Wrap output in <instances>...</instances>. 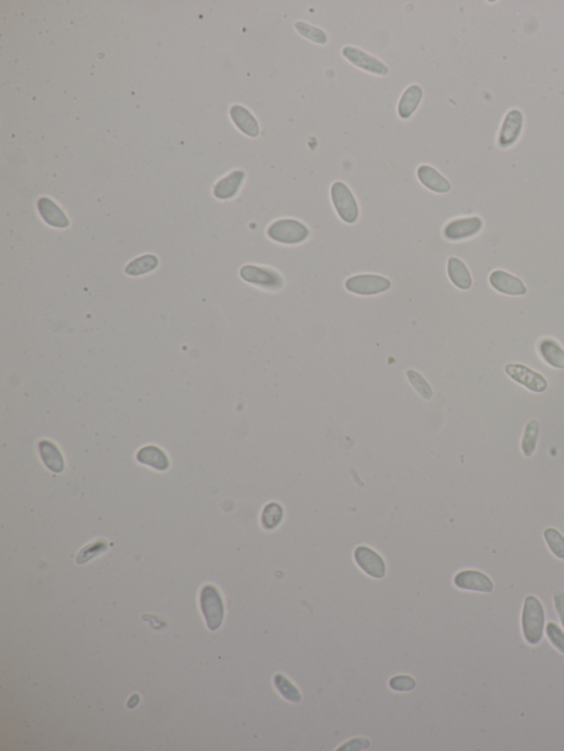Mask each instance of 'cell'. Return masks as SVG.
<instances>
[{"instance_id":"6da1fadb","label":"cell","mask_w":564,"mask_h":751,"mask_svg":"<svg viewBox=\"0 0 564 751\" xmlns=\"http://www.w3.org/2000/svg\"><path fill=\"white\" fill-rule=\"evenodd\" d=\"M521 627L527 643L530 645L540 643L546 627V614L541 602L534 595H529L525 598Z\"/></svg>"},{"instance_id":"7a4b0ae2","label":"cell","mask_w":564,"mask_h":751,"mask_svg":"<svg viewBox=\"0 0 564 751\" xmlns=\"http://www.w3.org/2000/svg\"><path fill=\"white\" fill-rule=\"evenodd\" d=\"M310 228L296 218H280L267 228V236L275 243L299 245L310 237Z\"/></svg>"},{"instance_id":"3957f363","label":"cell","mask_w":564,"mask_h":751,"mask_svg":"<svg viewBox=\"0 0 564 751\" xmlns=\"http://www.w3.org/2000/svg\"><path fill=\"white\" fill-rule=\"evenodd\" d=\"M331 200L337 215L344 223H356L360 217V206L349 185L343 181H335L331 185Z\"/></svg>"},{"instance_id":"277c9868","label":"cell","mask_w":564,"mask_h":751,"mask_svg":"<svg viewBox=\"0 0 564 751\" xmlns=\"http://www.w3.org/2000/svg\"><path fill=\"white\" fill-rule=\"evenodd\" d=\"M341 54L355 68H360L367 73L377 76H387L389 74V66L378 56L367 52L364 49L346 44L341 48Z\"/></svg>"},{"instance_id":"5b68a950","label":"cell","mask_w":564,"mask_h":751,"mask_svg":"<svg viewBox=\"0 0 564 751\" xmlns=\"http://www.w3.org/2000/svg\"><path fill=\"white\" fill-rule=\"evenodd\" d=\"M525 128V115L519 108L509 109L503 116L497 132L496 144L501 149H508L518 141Z\"/></svg>"},{"instance_id":"8992f818","label":"cell","mask_w":564,"mask_h":751,"mask_svg":"<svg viewBox=\"0 0 564 751\" xmlns=\"http://www.w3.org/2000/svg\"><path fill=\"white\" fill-rule=\"evenodd\" d=\"M241 278L247 284L265 289L268 291H279L284 288V281L280 273L268 267L246 265L239 270Z\"/></svg>"},{"instance_id":"52a82bcc","label":"cell","mask_w":564,"mask_h":751,"mask_svg":"<svg viewBox=\"0 0 564 751\" xmlns=\"http://www.w3.org/2000/svg\"><path fill=\"white\" fill-rule=\"evenodd\" d=\"M201 608L204 614L208 629L215 631L223 624L224 602L222 595L213 585L203 587L201 593Z\"/></svg>"},{"instance_id":"ba28073f","label":"cell","mask_w":564,"mask_h":751,"mask_svg":"<svg viewBox=\"0 0 564 751\" xmlns=\"http://www.w3.org/2000/svg\"><path fill=\"white\" fill-rule=\"evenodd\" d=\"M484 227L480 216L454 218L443 227V236L450 241H465L477 235Z\"/></svg>"},{"instance_id":"9c48e42d","label":"cell","mask_w":564,"mask_h":751,"mask_svg":"<svg viewBox=\"0 0 564 751\" xmlns=\"http://www.w3.org/2000/svg\"><path fill=\"white\" fill-rule=\"evenodd\" d=\"M345 288L358 296H376L391 288L389 279L377 274H358L345 281Z\"/></svg>"},{"instance_id":"30bf717a","label":"cell","mask_w":564,"mask_h":751,"mask_svg":"<svg viewBox=\"0 0 564 751\" xmlns=\"http://www.w3.org/2000/svg\"><path fill=\"white\" fill-rule=\"evenodd\" d=\"M505 372L511 379L524 386L530 391L541 393L548 388V382L542 374L530 370L524 365L508 364L505 367Z\"/></svg>"},{"instance_id":"8fae6325","label":"cell","mask_w":564,"mask_h":751,"mask_svg":"<svg viewBox=\"0 0 564 751\" xmlns=\"http://www.w3.org/2000/svg\"><path fill=\"white\" fill-rule=\"evenodd\" d=\"M354 559L361 569L372 579H380L386 575V564H384V559L377 552L370 549L368 546L361 545L356 548L354 551Z\"/></svg>"},{"instance_id":"7c38bea8","label":"cell","mask_w":564,"mask_h":751,"mask_svg":"<svg viewBox=\"0 0 564 751\" xmlns=\"http://www.w3.org/2000/svg\"><path fill=\"white\" fill-rule=\"evenodd\" d=\"M230 118L242 134L249 138L261 136V124L249 107L242 104H233L228 111Z\"/></svg>"},{"instance_id":"4fadbf2b","label":"cell","mask_w":564,"mask_h":751,"mask_svg":"<svg viewBox=\"0 0 564 751\" xmlns=\"http://www.w3.org/2000/svg\"><path fill=\"white\" fill-rule=\"evenodd\" d=\"M246 172L243 169L232 170L214 183L212 187L213 196L220 201L232 200L243 187Z\"/></svg>"},{"instance_id":"5bb4252c","label":"cell","mask_w":564,"mask_h":751,"mask_svg":"<svg viewBox=\"0 0 564 751\" xmlns=\"http://www.w3.org/2000/svg\"><path fill=\"white\" fill-rule=\"evenodd\" d=\"M37 210L44 223L51 227L64 229L70 226V220L63 208L48 196H41L37 201Z\"/></svg>"},{"instance_id":"9a60e30c","label":"cell","mask_w":564,"mask_h":751,"mask_svg":"<svg viewBox=\"0 0 564 751\" xmlns=\"http://www.w3.org/2000/svg\"><path fill=\"white\" fill-rule=\"evenodd\" d=\"M454 585L460 590L472 592L491 593L494 591L491 579L475 569H465L458 573L454 577Z\"/></svg>"},{"instance_id":"2e32d148","label":"cell","mask_w":564,"mask_h":751,"mask_svg":"<svg viewBox=\"0 0 564 751\" xmlns=\"http://www.w3.org/2000/svg\"><path fill=\"white\" fill-rule=\"evenodd\" d=\"M423 99V89L420 84H410L400 95L397 104V114L400 119L408 120L417 112Z\"/></svg>"},{"instance_id":"e0dca14e","label":"cell","mask_w":564,"mask_h":751,"mask_svg":"<svg viewBox=\"0 0 564 751\" xmlns=\"http://www.w3.org/2000/svg\"><path fill=\"white\" fill-rule=\"evenodd\" d=\"M489 284L496 291L507 296H520L527 294L524 282L506 271L496 270L491 272Z\"/></svg>"},{"instance_id":"ac0fdd59","label":"cell","mask_w":564,"mask_h":751,"mask_svg":"<svg viewBox=\"0 0 564 751\" xmlns=\"http://www.w3.org/2000/svg\"><path fill=\"white\" fill-rule=\"evenodd\" d=\"M417 177L423 187L432 192L444 194L452 189L450 181L439 170L427 163L417 168Z\"/></svg>"},{"instance_id":"d6986e66","label":"cell","mask_w":564,"mask_h":751,"mask_svg":"<svg viewBox=\"0 0 564 751\" xmlns=\"http://www.w3.org/2000/svg\"><path fill=\"white\" fill-rule=\"evenodd\" d=\"M136 457L140 464L153 468L156 471H167L170 466L167 454L158 446H144L138 450Z\"/></svg>"},{"instance_id":"ffe728a7","label":"cell","mask_w":564,"mask_h":751,"mask_svg":"<svg viewBox=\"0 0 564 751\" xmlns=\"http://www.w3.org/2000/svg\"><path fill=\"white\" fill-rule=\"evenodd\" d=\"M39 452L46 467L54 473H62L64 469V458L58 446L49 440H42L39 443Z\"/></svg>"},{"instance_id":"44dd1931","label":"cell","mask_w":564,"mask_h":751,"mask_svg":"<svg viewBox=\"0 0 564 751\" xmlns=\"http://www.w3.org/2000/svg\"><path fill=\"white\" fill-rule=\"evenodd\" d=\"M159 267V258L153 253H144L130 260L125 267V273L130 277H140L152 272Z\"/></svg>"},{"instance_id":"7402d4cb","label":"cell","mask_w":564,"mask_h":751,"mask_svg":"<svg viewBox=\"0 0 564 751\" xmlns=\"http://www.w3.org/2000/svg\"><path fill=\"white\" fill-rule=\"evenodd\" d=\"M448 274L454 286L460 290H468L472 286L471 273L465 263L456 257H450L448 261Z\"/></svg>"},{"instance_id":"603a6c76","label":"cell","mask_w":564,"mask_h":751,"mask_svg":"<svg viewBox=\"0 0 564 751\" xmlns=\"http://www.w3.org/2000/svg\"><path fill=\"white\" fill-rule=\"evenodd\" d=\"M539 352L544 362H548L550 366L563 370L564 349L560 346L558 341L552 339H542L539 343Z\"/></svg>"},{"instance_id":"cb8c5ba5","label":"cell","mask_w":564,"mask_h":751,"mask_svg":"<svg viewBox=\"0 0 564 751\" xmlns=\"http://www.w3.org/2000/svg\"><path fill=\"white\" fill-rule=\"evenodd\" d=\"M273 686L286 701L296 704L302 701V694L298 686L284 674L277 673L276 676H273Z\"/></svg>"},{"instance_id":"d4e9b609","label":"cell","mask_w":564,"mask_h":751,"mask_svg":"<svg viewBox=\"0 0 564 751\" xmlns=\"http://www.w3.org/2000/svg\"><path fill=\"white\" fill-rule=\"evenodd\" d=\"M294 27L296 32L302 38L311 41L313 44L325 46L329 42L327 33L323 29L318 27V25H312V23H306V21L299 20L294 23Z\"/></svg>"},{"instance_id":"484cf974","label":"cell","mask_w":564,"mask_h":751,"mask_svg":"<svg viewBox=\"0 0 564 751\" xmlns=\"http://www.w3.org/2000/svg\"><path fill=\"white\" fill-rule=\"evenodd\" d=\"M538 438H539V422L532 419L527 423L522 440H521V452L526 457L534 455L537 444H538Z\"/></svg>"},{"instance_id":"4316f807","label":"cell","mask_w":564,"mask_h":751,"mask_svg":"<svg viewBox=\"0 0 564 751\" xmlns=\"http://www.w3.org/2000/svg\"><path fill=\"white\" fill-rule=\"evenodd\" d=\"M284 519V509L278 503H270L261 512V526L266 530L276 529Z\"/></svg>"},{"instance_id":"83f0119b","label":"cell","mask_w":564,"mask_h":751,"mask_svg":"<svg viewBox=\"0 0 564 751\" xmlns=\"http://www.w3.org/2000/svg\"><path fill=\"white\" fill-rule=\"evenodd\" d=\"M544 538L552 553L564 560V536L556 529L549 528L544 530Z\"/></svg>"},{"instance_id":"f1b7e54d","label":"cell","mask_w":564,"mask_h":751,"mask_svg":"<svg viewBox=\"0 0 564 751\" xmlns=\"http://www.w3.org/2000/svg\"><path fill=\"white\" fill-rule=\"evenodd\" d=\"M106 550L107 543L105 541H96L89 544V545L84 546L83 549L77 554V557H76V563L77 564H84V563L91 561L94 557H99L101 554L104 553Z\"/></svg>"},{"instance_id":"f546056e","label":"cell","mask_w":564,"mask_h":751,"mask_svg":"<svg viewBox=\"0 0 564 751\" xmlns=\"http://www.w3.org/2000/svg\"><path fill=\"white\" fill-rule=\"evenodd\" d=\"M408 379L411 382V385L413 386L418 393L423 398V399H431L433 396L432 389H431L430 385L425 378L421 376L419 372H415V370H408L407 372Z\"/></svg>"},{"instance_id":"4dcf8cb0","label":"cell","mask_w":564,"mask_h":751,"mask_svg":"<svg viewBox=\"0 0 564 751\" xmlns=\"http://www.w3.org/2000/svg\"><path fill=\"white\" fill-rule=\"evenodd\" d=\"M546 637L556 649L564 655V631L556 622H549L546 625Z\"/></svg>"},{"instance_id":"1f68e13d","label":"cell","mask_w":564,"mask_h":751,"mask_svg":"<svg viewBox=\"0 0 564 751\" xmlns=\"http://www.w3.org/2000/svg\"><path fill=\"white\" fill-rule=\"evenodd\" d=\"M389 688L396 692H409L415 688V680L408 674L392 676L389 680Z\"/></svg>"},{"instance_id":"d6a6232c","label":"cell","mask_w":564,"mask_h":751,"mask_svg":"<svg viewBox=\"0 0 564 751\" xmlns=\"http://www.w3.org/2000/svg\"><path fill=\"white\" fill-rule=\"evenodd\" d=\"M370 746V741L364 737H358V738L352 739V740L347 741L346 744L339 747V750H360V749H365L367 747Z\"/></svg>"},{"instance_id":"836d02e7","label":"cell","mask_w":564,"mask_h":751,"mask_svg":"<svg viewBox=\"0 0 564 751\" xmlns=\"http://www.w3.org/2000/svg\"><path fill=\"white\" fill-rule=\"evenodd\" d=\"M554 610L557 612L558 616H559L560 621H561L562 627L564 628V592L563 591H557L553 594Z\"/></svg>"}]
</instances>
